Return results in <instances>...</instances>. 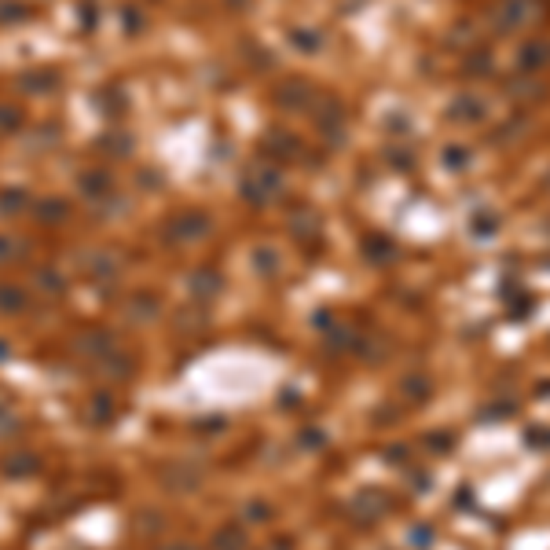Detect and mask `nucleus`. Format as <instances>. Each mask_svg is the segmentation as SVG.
<instances>
[{"label":"nucleus","instance_id":"1","mask_svg":"<svg viewBox=\"0 0 550 550\" xmlns=\"http://www.w3.org/2000/svg\"><path fill=\"white\" fill-rule=\"evenodd\" d=\"M543 62H550V44L547 41H528L517 52V67L521 70H540Z\"/></svg>","mask_w":550,"mask_h":550},{"label":"nucleus","instance_id":"2","mask_svg":"<svg viewBox=\"0 0 550 550\" xmlns=\"http://www.w3.org/2000/svg\"><path fill=\"white\" fill-rule=\"evenodd\" d=\"M528 8H532V0H510V4L499 11V26H503V30L506 26H517V22L528 15Z\"/></svg>","mask_w":550,"mask_h":550},{"label":"nucleus","instance_id":"3","mask_svg":"<svg viewBox=\"0 0 550 550\" xmlns=\"http://www.w3.org/2000/svg\"><path fill=\"white\" fill-rule=\"evenodd\" d=\"M466 151L463 147H447V165H452V169H458V165H466Z\"/></svg>","mask_w":550,"mask_h":550}]
</instances>
